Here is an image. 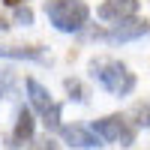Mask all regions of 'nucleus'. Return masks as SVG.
<instances>
[{
    "mask_svg": "<svg viewBox=\"0 0 150 150\" xmlns=\"http://www.w3.org/2000/svg\"><path fill=\"white\" fill-rule=\"evenodd\" d=\"M132 117H135L138 126H147L150 129V105H135L132 108Z\"/></svg>",
    "mask_w": 150,
    "mask_h": 150,
    "instance_id": "obj_10",
    "label": "nucleus"
},
{
    "mask_svg": "<svg viewBox=\"0 0 150 150\" xmlns=\"http://www.w3.org/2000/svg\"><path fill=\"white\" fill-rule=\"evenodd\" d=\"M45 15H48V21H51L57 30L75 33V30H81L87 24L90 9H87V3H81V0H51V3L45 6Z\"/></svg>",
    "mask_w": 150,
    "mask_h": 150,
    "instance_id": "obj_2",
    "label": "nucleus"
},
{
    "mask_svg": "<svg viewBox=\"0 0 150 150\" xmlns=\"http://www.w3.org/2000/svg\"><path fill=\"white\" fill-rule=\"evenodd\" d=\"M6 3H9V6H18V3H24V0H6Z\"/></svg>",
    "mask_w": 150,
    "mask_h": 150,
    "instance_id": "obj_13",
    "label": "nucleus"
},
{
    "mask_svg": "<svg viewBox=\"0 0 150 150\" xmlns=\"http://www.w3.org/2000/svg\"><path fill=\"white\" fill-rule=\"evenodd\" d=\"M66 90L72 93V99H75V102H84V99H87V93H84L81 81H75V78H66Z\"/></svg>",
    "mask_w": 150,
    "mask_h": 150,
    "instance_id": "obj_11",
    "label": "nucleus"
},
{
    "mask_svg": "<svg viewBox=\"0 0 150 150\" xmlns=\"http://www.w3.org/2000/svg\"><path fill=\"white\" fill-rule=\"evenodd\" d=\"M33 138V114L27 108H18V120H15V132H12V141L21 144V141H30Z\"/></svg>",
    "mask_w": 150,
    "mask_h": 150,
    "instance_id": "obj_8",
    "label": "nucleus"
},
{
    "mask_svg": "<svg viewBox=\"0 0 150 150\" xmlns=\"http://www.w3.org/2000/svg\"><path fill=\"white\" fill-rule=\"evenodd\" d=\"M0 57H12V60H45L42 48H15V45L0 48Z\"/></svg>",
    "mask_w": 150,
    "mask_h": 150,
    "instance_id": "obj_9",
    "label": "nucleus"
},
{
    "mask_svg": "<svg viewBox=\"0 0 150 150\" xmlns=\"http://www.w3.org/2000/svg\"><path fill=\"white\" fill-rule=\"evenodd\" d=\"M27 96H30V105L39 111V117H42L45 126L48 129H60V111H63V105L54 102L51 93H48L36 78H27Z\"/></svg>",
    "mask_w": 150,
    "mask_h": 150,
    "instance_id": "obj_3",
    "label": "nucleus"
},
{
    "mask_svg": "<svg viewBox=\"0 0 150 150\" xmlns=\"http://www.w3.org/2000/svg\"><path fill=\"white\" fill-rule=\"evenodd\" d=\"M6 27H9V24H6V21H3V18H0V30H6Z\"/></svg>",
    "mask_w": 150,
    "mask_h": 150,
    "instance_id": "obj_14",
    "label": "nucleus"
},
{
    "mask_svg": "<svg viewBox=\"0 0 150 150\" xmlns=\"http://www.w3.org/2000/svg\"><path fill=\"white\" fill-rule=\"evenodd\" d=\"M93 135L102 138V141H123V144H132V138H135V132L126 126V120L120 114H108L102 120H96L93 123Z\"/></svg>",
    "mask_w": 150,
    "mask_h": 150,
    "instance_id": "obj_4",
    "label": "nucleus"
},
{
    "mask_svg": "<svg viewBox=\"0 0 150 150\" xmlns=\"http://www.w3.org/2000/svg\"><path fill=\"white\" fill-rule=\"evenodd\" d=\"M90 72H93V78L105 87L108 93H114V96H126L135 90V75L120 63V60H93L90 63Z\"/></svg>",
    "mask_w": 150,
    "mask_h": 150,
    "instance_id": "obj_1",
    "label": "nucleus"
},
{
    "mask_svg": "<svg viewBox=\"0 0 150 150\" xmlns=\"http://www.w3.org/2000/svg\"><path fill=\"white\" fill-rule=\"evenodd\" d=\"M15 21H18V24H24V27H27V24L33 21V12H30L27 6H21V3H18V6H15Z\"/></svg>",
    "mask_w": 150,
    "mask_h": 150,
    "instance_id": "obj_12",
    "label": "nucleus"
},
{
    "mask_svg": "<svg viewBox=\"0 0 150 150\" xmlns=\"http://www.w3.org/2000/svg\"><path fill=\"white\" fill-rule=\"evenodd\" d=\"M60 132H63V141L72 144V147H99V138L93 135V129H84V126H60Z\"/></svg>",
    "mask_w": 150,
    "mask_h": 150,
    "instance_id": "obj_7",
    "label": "nucleus"
},
{
    "mask_svg": "<svg viewBox=\"0 0 150 150\" xmlns=\"http://www.w3.org/2000/svg\"><path fill=\"white\" fill-rule=\"evenodd\" d=\"M150 33V24L147 21H138V18H120V24L111 33H99V36H105V39L111 42H132V39H141V36Z\"/></svg>",
    "mask_w": 150,
    "mask_h": 150,
    "instance_id": "obj_5",
    "label": "nucleus"
},
{
    "mask_svg": "<svg viewBox=\"0 0 150 150\" xmlns=\"http://www.w3.org/2000/svg\"><path fill=\"white\" fill-rule=\"evenodd\" d=\"M135 12H138V0H105L96 9V15L102 21H120V18L135 15Z\"/></svg>",
    "mask_w": 150,
    "mask_h": 150,
    "instance_id": "obj_6",
    "label": "nucleus"
}]
</instances>
